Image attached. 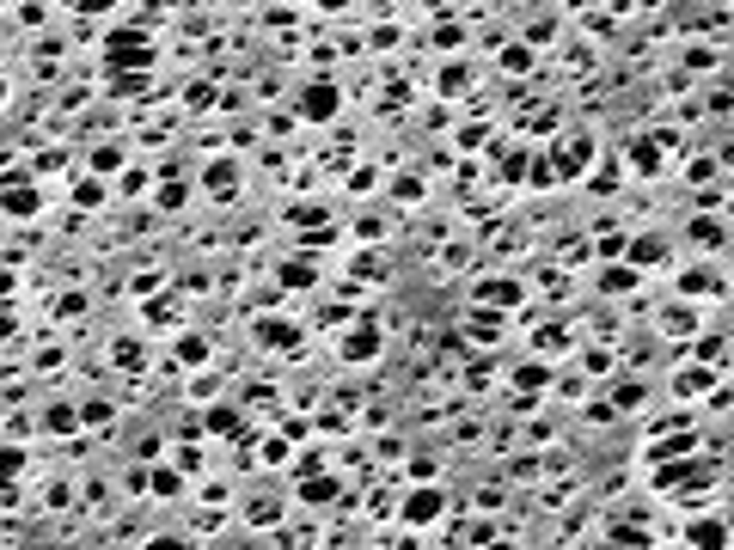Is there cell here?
<instances>
[{
  "mask_svg": "<svg viewBox=\"0 0 734 550\" xmlns=\"http://www.w3.org/2000/svg\"><path fill=\"white\" fill-rule=\"evenodd\" d=\"M441 514H447V495H441V489H410V495H398V520H404V526H435Z\"/></svg>",
  "mask_w": 734,
  "mask_h": 550,
  "instance_id": "1",
  "label": "cell"
},
{
  "mask_svg": "<svg viewBox=\"0 0 734 550\" xmlns=\"http://www.w3.org/2000/svg\"><path fill=\"white\" fill-rule=\"evenodd\" d=\"M337 110H343V92H337L331 80H313V86L300 92V116H307V123H331Z\"/></svg>",
  "mask_w": 734,
  "mask_h": 550,
  "instance_id": "2",
  "label": "cell"
},
{
  "mask_svg": "<svg viewBox=\"0 0 734 550\" xmlns=\"http://www.w3.org/2000/svg\"><path fill=\"white\" fill-rule=\"evenodd\" d=\"M471 294H478V300H489L496 312H514V306L526 300V288H521V281H508V275H484Z\"/></svg>",
  "mask_w": 734,
  "mask_h": 550,
  "instance_id": "3",
  "label": "cell"
},
{
  "mask_svg": "<svg viewBox=\"0 0 734 550\" xmlns=\"http://www.w3.org/2000/svg\"><path fill=\"white\" fill-rule=\"evenodd\" d=\"M686 545H698V550H729V526H722V514L686 520Z\"/></svg>",
  "mask_w": 734,
  "mask_h": 550,
  "instance_id": "4",
  "label": "cell"
},
{
  "mask_svg": "<svg viewBox=\"0 0 734 550\" xmlns=\"http://www.w3.org/2000/svg\"><path fill=\"white\" fill-rule=\"evenodd\" d=\"M37 208H43L37 190H25V184H0V214H6V220H31Z\"/></svg>",
  "mask_w": 734,
  "mask_h": 550,
  "instance_id": "5",
  "label": "cell"
},
{
  "mask_svg": "<svg viewBox=\"0 0 734 550\" xmlns=\"http://www.w3.org/2000/svg\"><path fill=\"white\" fill-rule=\"evenodd\" d=\"M343 361H355V367H367V361H374V355H380V331H374V324H361V331H350V337H343Z\"/></svg>",
  "mask_w": 734,
  "mask_h": 550,
  "instance_id": "6",
  "label": "cell"
},
{
  "mask_svg": "<svg viewBox=\"0 0 734 550\" xmlns=\"http://www.w3.org/2000/svg\"><path fill=\"white\" fill-rule=\"evenodd\" d=\"M716 379H722V374H710V367H679V374L667 379V385H673V398H704Z\"/></svg>",
  "mask_w": 734,
  "mask_h": 550,
  "instance_id": "7",
  "label": "cell"
},
{
  "mask_svg": "<svg viewBox=\"0 0 734 550\" xmlns=\"http://www.w3.org/2000/svg\"><path fill=\"white\" fill-rule=\"evenodd\" d=\"M630 172H643V177H655L661 172V147L655 141H630V159H625Z\"/></svg>",
  "mask_w": 734,
  "mask_h": 550,
  "instance_id": "8",
  "label": "cell"
},
{
  "mask_svg": "<svg viewBox=\"0 0 734 550\" xmlns=\"http://www.w3.org/2000/svg\"><path fill=\"white\" fill-rule=\"evenodd\" d=\"M177 367H209V337H177Z\"/></svg>",
  "mask_w": 734,
  "mask_h": 550,
  "instance_id": "9",
  "label": "cell"
},
{
  "mask_svg": "<svg viewBox=\"0 0 734 550\" xmlns=\"http://www.w3.org/2000/svg\"><path fill=\"white\" fill-rule=\"evenodd\" d=\"M43 428H49V434H73V428H80V410H68V404H49V410H43Z\"/></svg>",
  "mask_w": 734,
  "mask_h": 550,
  "instance_id": "10",
  "label": "cell"
},
{
  "mask_svg": "<svg viewBox=\"0 0 734 550\" xmlns=\"http://www.w3.org/2000/svg\"><path fill=\"white\" fill-rule=\"evenodd\" d=\"M86 166H92L99 177H110L117 166H123V147H110V141H105V147H92V153H86Z\"/></svg>",
  "mask_w": 734,
  "mask_h": 550,
  "instance_id": "11",
  "label": "cell"
},
{
  "mask_svg": "<svg viewBox=\"0 0 734 550\" xmlns=\"http://www.w3.org/2000/svg\"><path fill=\"white\" fill-rule=\"evenodd\" d=\"M324 495H343V483H337V477H313V483H300V502L324 508Z\"/></svg>",
  "mask_w": 734,
  "mask_h": 550,
  "instance_id": "12",
  "label": "cell"
},
{
  "mask_svg": "<svg viewBox=\"0 0 734 550\" xmlns=\"http://www.w3.org/2000/svg\"><path fill=\"white\" fill-rule=\"evenodd\" d=\"M661 331L667 337H692V331H698V312L686 306V312H661Z\"/></svg>",
  "mask_w": 734,
  "mask_h": 550,
  "instance_id": "13",
  "label": "cell"
},
{
  "mask_svg": "<svg viewBox=\"0 0 734 550\" xmlns=\"http://www.w3.org/2000/svg\"><path fill=\"white\" fill-rule=\"evenodd\" d=\"M643 398H649V385L636 379V385H618V398H612V404H618L625 416H636V410H643Z\"/></svg>",
  "mask_w": 734,
  "mask_h": 550,
  "instance_id": "14",
  "label": "cell"
},
{
  "mask_svg": "<svg viewBox=\"0 0 734 550\" xmlns=\"http://www.w3.org/2000/svg\"><path fill=\"white\" fill-rule=\"evenodd\" d=\"M532 68V49H526V43H508V49H502V73H526Z\"/></svg>",
  "mask_w": 734,
  "mask_h": 550,
  "instance_id": "15",
  "label": "cell"
},
{
  "mask_svg": "<svg viewBox=\"0 0 734 550\" xmlns=\"http://www.w3.org/2000/svg\"><path fill=\"white\" fill-rule=\"evenodd\" d=\"M435 86H441V92H465V86H471V68H465V62H453V68H441V80H435Z\"/></svg>",
  "mask_w": 734,
  "mask_h": 550,
  "instance_id": "16",
  "label": "cell"
},
{
  "mask_svg": "<svg viewBox=\"0 0 734 550\" xmlns=\"http://www.w3.org/2000/svg\"><path fill=\"white\" fill-rule=\"evenodd\" d=\"M209 428H214V434H245V428H239V410H209Z\"/></svg>",
  "mask_w": 734,
  "mask_h": 550,
  "instance_id": "17",
  "label": "cell"
},
{
  "mask_svg": "<svg viewBox=\"0 0 734 550\" xmlns=\"http://www.w3.org/2000/svg\"><path fill=\"white\" fill-rule=\"evenodd\" d=\"M141 318H153V324H177L184 312H177V300H153V312H141Z\"/></svg>",
  "mask_w": 734,
  "mask_h": 550,
  "instance_id": "18",
  "label": "cell"
},
{
  "mask_svg": "<svg viewBox=\"0 0 734 550\" xmlns=\"http://www.w3.org/2000/svg\"><path fill=\"white\" fill-rule=\"evenodd\" d=\"M25 471V452L19 447H0V477H19Z\"/></svg>",
  "mask_w": 734,
  "mask_h": 550,
  "instance_id": "19",
  "label": "cell"
},
{
  "mask_svg": "<svg viewBox=\"0 0 734 550\" xmlns=\"http://www.w3.org/2000/svg\"><path fill=\"white\" fill-rule=\"evenodd\" d=\"M153 489H160V495H184V477H177V471H153Z\"/></svg>",
  "mask_w": 734,
  "mask_h": 550,
  "instance_id": "20",
  "label": "cell"
},
{
  "mask_svg": "<svg viewBox=\"0 0 734 550\" xmlns=\"http://www.w3.org/2000/svg\"><path fill=\"white\" fill-rule=\"evenodd\" d=\"M73 196H80V208H92V202H105V184H80Z\"/></svg>",
  "mask_w": 734,
  "mask_h": 550,
  "instance_id": "21",
  "label": "cell"
},
{
  "mask_svg": "<svg viewBox=\"0 0 734 550\" xmlns=\"http://www.w3.org/2000/svg\"><path fill=\"white\" fill-rule=\"evenodd\" d=\"M147 550H190L184 538H147Z\"/></svg>",
  "mask_w": 734,
  "mask_h": 550,
  "instance_id": "22",
  "label": "cell"
},
{
  "mask_svg": "<svg viewBox=\"0 0 734 550\" xmlns=\"http://www.w3.org/2000/svg\"><path fill=\"white\" fill-rule=\"evenodd\" d=\"M6 337H13V318H6V312H0V343H6Z\"/></svg>",
  "mask_w": 734,
  "mask_h": 550,
  "instance_id": "23",
  "label": "cell"
},
{
  "mask_svg": "<svg viewBox=\"0 0 734 550\" xmlns=\"http://www.w3.org/2000/svg\"><path fill=\"white\" fill-rule=\"evenodd\" d=\"M6 288H13V275H6V270H0V294H6Z\"/></svg>",
  "mask_w": 734,
  "mask_h": 550,
  "instance_id": "24",
  "label": "cell"
},
{
  "mask_svg": "<svg viewBox=\"0 0 734 550\" xmlns=\"http://www.w3.org/2000/svg\"><path fill=\"white\" fill-rule=\"evenodd\" d=\"M0 99H6V80H0Z\"/></svg>",
  "mask_w": 734,
  "mask_h": 550,
  "instance_id": "25",
  "label": "cell"
}]
</instances>
